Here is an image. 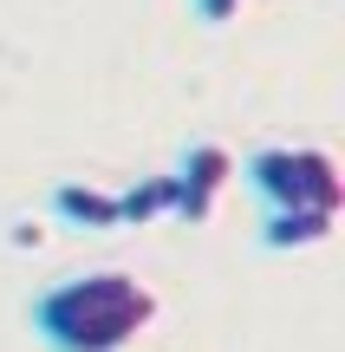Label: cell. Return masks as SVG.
I'll return each mask as SVG.
<instances>
[{
    "instance_id": "6da1fadb",
    "label": "cell",
    "mask_w": 345,
    "mask_h": 352,
    "mask_svg": "<svg viewBox=\"0 0 345 352\" xmlns=\"http://www.w3.org/2000/svg\"><path fill=\"white\" fill-rule=\"evenodd\" d=\"M156 287L130 267H91L33 294V333L46 352H124L156 320Z\"/></svg>"
},
{
    "instance_id": "7a4b0ae2",
    "label": "cell",
    "mask_w": 345,
    "mask_h": 352,
    "mask_svg": "<svg viewBox=\"0 0 345 352\" xmlns=\"http://www.w3.org/2000/svg\"><path fill=\"white\" fill-rule=\"evenodd\" d=\"M248 189H254L267 209H294V202H313V209H345V176L326 151H313V144H267V151H254L241 164Z\"/></svg>"
},
{
    "instance_id": "3957f363",
    "label": "cell",
    "mask_w": 345,
    "mask_h": 352,
    "mask_svg": "<svg viewBox=\"0 0 345 352\" xmlns=\"http://www.w3.org/2000/svg\"><path fill=\"white\" fill-rule=\"evenodd\" d=\"M228 176H235V157L222 151V144H189V151H182V170H176V202H169V215L209 222L222 189H228Z\"/></svg>"
},
{
    "instance_id": "277c9868",
    "label": "cell",
    "mask_w": 345,
    "mask_h": 352,
    "mask_svg": "<svg viewBox=\"0 0 345 352\" xmlns=\"http://www.w3.org/2000/svg\"><path fill=\"white\" fill-rule=\"evenodd\" d=\"M333 228H339V209H313V202L267 209L261 248H274V254H300V248H320V241H333Z\"/></svg>"
},
{
    "instance_id": "5b68a950",
    "label": "cell",
    "mask_w": 345,
    "mask_h": 352,
    "mask_svg": "<svg viewBox=\"0 0 345 352\" xmlns=\"http://www.w3.org/2000/svg\"><path fill=\"white\" fill-rule=\"evenodd\" d=\"M52 215H59L65 228L104 235V228H117V196L111 189H91V183H59L52 189Z\"/></svg>"
},
{
    "instance_id": "8992f818",
    "label": "cell",
    "mask_w": 345,
    "mask_h": 352,
    "mask_svg": "<svg viewBox=\"0 0 345 352\" xmlns=\"http://www.w3.org/2000/svg\"><path fill=\"white\" fill-rule=\"evenodd\" d=\"M169 202H176V170H169V176H137V183L117 196V228L156 222V215H169Z\"/></svg>"
},
{
    "instance_id": "52a82bcc",
    "label": "cell",
    "mask_w": 345,
    "mask_h": 352,
    "mask_svg": "<svg viewBox=\"0 0 345 352\" xmlns=\"http://www.w3.org/2000/svg\"><path fill=\"white\" fill-rule=\"evenodd\" d=\"M195 13H202L209 26H222V20H235V13H241V0H195Z\"/></svg>"
}]
</instances>
